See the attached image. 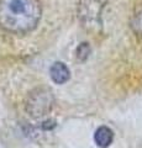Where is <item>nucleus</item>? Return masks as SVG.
<instances>
[{"instance_id":"nucleus-5","label":"nucleus","mask_w":142,"mask_h":148,"mask_svg":"<svg viewBox=\"0 0 142 148\" xmlns=\"http://www.w3.org/2000/svg\"><path fill=\"white\" fill-rule=\"evenodd\" d=\"M131 29L135 34L142 38V10L137 12L131 20Z\"/></svg>"},{"instance_id":"nucleus-1","label":"nucleus","mask_w":142,"mask_h":148,"mask_svg":"<svg viewBox=\"0 0 142 148\" xmlns=\"http://www.w3.org/2000/svg\"><path fill=\"white\" fill-rule=\"evenodd\" d=\"M41 17L38 0H0V26L14 34H26Z\"/></svg>"},{"instance_id":"nucleus-2","label":"nucleus","mask_w":142,"mask_h":148,"mask_svg":"<svg viewBox=\"0 0 142 148\" xmlns=\"http://www.w3.org/2000/svg\"><path fill=\"white\" fill-rule=\"evenodd\" d=\"M53 105V96L49 90L37 89L29 95L26 101V110L32 117H42L48 114Z\"/></svg>"},{"instance_id":"nucleus-3","label":"nucleus","mask_w":142,"mask_h":148,"mask_svg":"<svg viewBox=\"0 0 142 148\" xmlns=\"http://www.w3.org/2000/svg\"><path fill=\"white\" fill-rule=\"evenodd\" d=\"M49 75L57 84H63L69 79V69L62 62H56L49 69Z\"/></svg>"},{"instance_id":"nucleus-4","label":"nucleus","mask_w":142,"mask_h":148,"mask_svg":"<svg viewBox=\"0 0 142 148\" xmlns=\"http://www.w3.org/2000/svg\"><path fill=\"white\" fill-rule=\"evenodd\" d=\"M114 132L106 126H100L94 133V141L100 148H106L113 143Z\"/></svg>"},{"instance_id":"nucleus-6","label":"nucleus","mask_w":142,"mask_h":148,"mask_svg":"<svg viewBox=\"0 0 142 148\" xmlns=\"http://www.w3.org/2000/svg\"><path fill=\"white\" fill-rule=\"evenodd\" d=\"M89 52H90V48H89L88 43H82L77 49V57L79 58L80 61H84V59L88 58Z\"/></svg>"}]
</instances>
